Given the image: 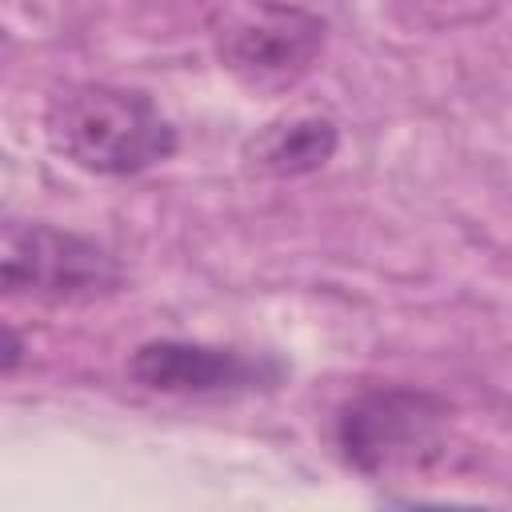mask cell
I'll return each mask as SVG.
<instances>
[{
	"instance_id": "6",
	"label": "cell",
	"mask_w": 512,
	"mask_h": 512,
	"mask_svg": "<svg viewBox=\"0 0 512 512\" xmlns=\"http://www.w3.org/2000/svg\"><path fill=\"white\" fill-rule=\"evenodd\" d=\"M340 132L328 116H284L244 140V164L264 176H308L336 156Z\"/></svg>"
},
{
	"instance_id": "2",
	"label": "cell",
	"mask_w": 512,
	"mask_h": 512,
	"mask_svg": "<svg viewBox=\"0 0 512 512\" xmlns=\"http://www.w3.org/2000/svg\"><path fill=\"white\" fill-rule=\"evenodd\" d=\"M336 444L364 476L424 472L448 448V404L424 388H368L340 408Z\"/></svg>"
},
{
	"instance_id": "7",
	"label": "cell",
	"mask_w": 512,
	"mask_h": 512,
	"mask_svg": "<svg viewBox=\"0 0 512 512\" xmlns=\"http://www.w3.org/2000/svg\"><path fill=\"white\" fill-rule=\"evenodd\" d=\"M20 364V340L12 328H4V356H0V372H16Z\"/></svg>"
},
{
	"instance_id": "1",
	"label": "cell",
	"mask_w": 512,
	"mask_h": 512,
	"mask_svg": "<svg viewBox=\"0 0 512 512\" xmlns=\"http://www.w3.org/2000/svg\"><path fill=\"white\" fill-rule=\"evenodd\" d=\"M44 136L92 176H136L176 152V128L148 92L92 80L48 100Z\"/></svg>"
},
{
	"instance_id": "3",
	"label": "cell",
	"mask_w": 512,
	"mask_h": 512,
	"mask_svg": "<svg viewBox=\"0 0 512 512\" xmlns=\"http://www.w3.org/2000/svg\"><path fill=\"white\" fill-rule=\"evenodd\" d=\"M0 280L8 296L40 304H84L116 292L120 264L96 240L52 228L8 220L0 240Z\"/></svg>"
},
{
	"instance_id": "5",
	"label": "cell",
	"mask_w": 512,
	"mask_h": 512,
	"mask_svg": "<svg viewBox=\"0 0 512 512\" xmlns=\"http://www.w3.org/2000/svg\"><path fill=\"white\" fill-rule=\"evenodd\" d=\"M128 376L164 396H244L276 388L284 380V364L276 356L196 340H148L128 356Z\"/></svg>"
},
{
	"instance_id": "4",
	"label": "cell",
	"mask_w": 512,
	"mask_h": 512,
	"mask_svg": "<svg viewBox=\"0 0 512 512\" xmlns=\"http://www.w3.org/2000/svg\"><path fill=\"white\" fill-rule=\"evenodd\" d=\"M320 48H324V24L312 12L268 0L236 16L220 32L224 68L256 92L292 88L316 64Z\"/></svg>"
}]
</instances>
